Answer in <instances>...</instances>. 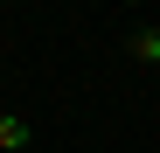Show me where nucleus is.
I'll use <instances>...</instances> for the list:
<instances>
[{
    "instance_id": "f03ea898",
    "label": "nucleus",
    "mask_w": 160,
    "mask_h": 153,
    "mask_svg": "<svg viewBox=\"0 0 160 153\" xmlns=\"http://www.w3.org/2000/svg\"><path fill=\"white\" fill-rule=\"evenodd\" d=\"M132 56H139V63H160V28H139V35H132Z\"/></svg>"
},
{
    "instance_id": "f257e3e1",
    "label": "nucleus",
    "mask_w": 160,
    "mask_h": 153,
    "mask_svg": "<svg viewBox=\"0 0 160 153\" xmlns=\"http://www.w3.org/2000/svg\"><path fill=\"white\" fill-rule=\"evenodd\" d=\"M21 146H28V125L14 111H0V153H21Z\"/></svg>"
}]
</instances>
